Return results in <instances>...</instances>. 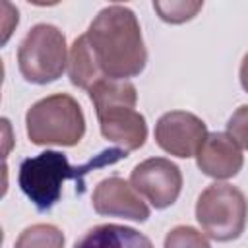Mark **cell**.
Masks as SVG:
<instances>
[{"instance_id": "cell-15", "label": "cell", "mask_w": 248, "mask_h": 248, "mask_svg": "<svg viewBox=\"0 0 248 248\" xmlns=\"http://www.w3.org/2000/svg\"><path fill=\"white\" fill-rule=\"evenodd\" d=\"M165 248H211V246L198 229L188 225H178L167 232Z\"/></svg>"}, {"instance_id": "cell-8", "label": "cell", "mask_w": 248, "mask_h": 248, "mask_svg": "<svg viewBox=\"0 0 248 248\" xmlns=\"http://www.w3.org/2000/svg\"><path fill=\"white\" fill-rule=\"evenodd\" d=\"M207 136L205 122L186 110L165 112L155 124L157 145L180 159L194 157Z\"/></svg>"}, {"instance_id": "cell-1", "label": "cell", "mask_w": 248, "mask_h": 248, "mask_svg": "<svg viewBox=\"0 0 248 248\" xmlns=\"http://www.w3.org/2000/svg\"><path fill=\"white\" fill-rule=\"evenodd\" d=\"M105 78L128 79L147 64V48L136 14L120 4L103 8L85 31Z\"/></svg>"}, {"instance_id": "cell-4", "label": "cell", "mask_w": 248, "mask_h": 248, "mask_svg": "<svg viewBox=\"0 0 248 248\" xmlns=\"http://www.w3.org/2000/svg\"><path fill=\"white\" fill-rule=\"evenodd\" d=\"M25 128L35 145L74 147L85 134V116L72 95L54 93L31 105L25 114Z\"/></svg>"}, {"instance_id": "cell-13", "label": "cell", "mask_w": 248, "mask_h": 248, "mask_svg": "<svg viewBox=\"0 0 248 248\" xmlns=\"http://www.w3.org/2000/svg\"><path fill=\"white\" fill-rule=\"evenodd\" d=\"M64 232L48 223H37L21 231L14 248H64Z\"/></svg>"}, {"instance_id": "cell-11", "label": "cell", "mask_w": 248, "mask_h": 248, "mask_svg": "<svg viewBox=\"0 0 248 248\" xmlns=\"http://www.w3.org/2000/svg\"><path fill=\"white\" fill-rule=\"evenodd\" d=\"M74 248H153V244L145 234L132 227L107 223L89 229Z\"/></svg>"}, {"instance_id": "cell-16", "label": "cell", "mask_w": 248, "mask_h": 248, "mask_svg": "<svg viewBox=\"0 0 248 248\" xmlns=\"http://www.w3.org/2000/svg\"><path fill=\"white\" fill-rule=\"evenodd\" d=\"M227 134L238 143L240 149L248 151V105L238 107L227 122Z\"/></svg>"}, {"instance_id": "cell-3", "label": "cell", "mask_w": 248, "mask_h": 248, "mask_svg": "<svg viewBox=\"0 0 248 248\" xmlns=\"http://www.w3.org/2000/svg\"><path fill=\"white\" fill-rule=\"evenodd\" d=\"M99 128L105 140L118 143L124 151L140 149L147 140L143 114L136 110L138 91L128 79L103 78L89 89Z\"/></svg>"}, {"instance_id": "cell-2", "label": "cell", "mask_w": 248, "mask_h": 248, "mask_svg": "<svg viewBox=\"0 0 248 248\" xmlns=\"http://www.w3.org/2000/svg\"><path fill=\"white\" fill-rule=\"evenodd\" d=\"M126 157L128 151H124L122 147H112L93 155V159H89L79 167H72L64 153L46 149L35 157H27L21 161L17 172V184L39 211H48L58 203L62 196V188L68 180H76L79 190L83 192L85 174H89L95 169L118 163Z\"/></svg>"}, {"instance_id": "cell-9", "label": "cell", "mask_w": 248, "mask_h": 248, "mask_svg": "<svg viewBox=\"0 0 248 248\" xmlns=\"http://www.w3.org/2000/svg\"><path fill=\"white\" fill-rule=\"evenodd\" d=\"M93 209L107 217H124L132 221H147L149 207L130 182L120 176L103 178L93 190Z\"/></svg>"}, {"instance_id": "cell-14", "label": "cell", "mask_w": 248, "mask_h": 248, "mask_svg": "<svg viewBox=\"0 0 248 248\" xmlns=\"http://www.w3.org/2000/svg\"><path fill=\"white\" fill-rule=\"evenodd\" d=\"M203 2H153L155 12L159 14V17L167 23H184L188 19H192L200 10H202Z\"/></svg>"}, {"instance_id": "cell-10", "label": "cell", "mask_w": 248, "mask_h": 248, "mask_svg": "<svg viewBox=\"0 0 248 248\" xmlns=\"http://www.w3.org/2000/svg\"><path fill=\"white\" fill-rule=\"evenodd\" d=\"M198 169L217 180L232 178L240 172L244 157L238 143L227 132H211L196 153Z\"/></svg>"}, {"instance_id": "cell-12", "label": "cell", "mask_w": 248, "mask_h": 248, "mask_svg": "<svg viewBox=\"0 0 248 248\" xmlns=\"http://www.w3.org/2000/svg\"><path fill=\"white\" fill-rule=\"evenodd\" d=\"M68 76L72 85L79 89H91L97 81L105 78V74L99 68V62L93 54V48L89 45L87 35H79L72 46H70V56H68Z\"/></svg>"}, {"instance_id": "cell-7", "label": "cell", "mask_w": 248, "mask_h": 248, "mask_svg": "<svg viewBox=\"0 0 248 248\" xmlns=\"http://www.w3.org/2000/svg\"><path fill=\"white\" fill-rule=\"evenodd\" d=\"M130 184L155 209H165L180 196L182 172L170 159L151 157L132 169Z\"/></svg>"}, {"instance_id": "cell-17", "label": "cell", "mask_w": 248, "mask_h": 248, "mask_svg": "<svg viewBox=\"0 0 248 248\" xmlns=\"http://www.w3.org/2000/svg\"><path fill=\"white\" fill-rule=\"evenodd\" d=\"M240 85H242V89L248 93V52L244 54V58H242V62H240Z\"/></svg>"}, {"instance_id": "cell-6", "label": "cell", "mask_w": 248, "mask_h": 248, "mask_svg": "<svg viewBox=\"0 0 248 248\" xmlns=\"http://www.w3.org/2000/svg\"><path fill=\"white\" fill-rule=\"evenodd\" d=\"M248 202L246 196L232 184H209L196 202V219L202 231L217 240H236L246 227Z\"/></svg>"}, {"instance_id": "cell-5", "label": "cell", "mask_w": 248, "mask_h": 248, "mask_svg": "<svg viewBox=\"0 0 248 248\" xmlns=\"http://www.w3.org/2000/svg\"><path fill=\"white\" fill-rule=\"evenodd\" d=\"M68 56L64 33L56 25L37 23L19 43L17 66L25 81L45 85L64 74Z\"/></svg>"}]
</instances>
